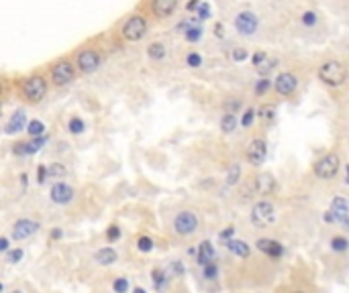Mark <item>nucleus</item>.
Instances as JSON below:
<instances>
[{
    "label": "nucleus",
    "mask_w": 349,
    "mask_h": 293,
    "mask_svg": "<svg viewBox=\"0 0 349 293\" xmlns=\"http://www.w3.org/2000/svg\"><path fill=\"white\" fill-rule=\"evenodd\" d=\"M202 37V31L198 29V27H186V41H190V43H194V41H198Z\"/></svg>",
    "instance_id": "obj_31"
},
{
    "label": "nucleus",
    "mask_w": 349,
    "mask_h": 293,
    "mask_svg": "<svg viewBox=\"0 0 349 293\" xmlns=\"http://www.w3.org/2000/svg\"><path fill=\"white\" fill-rule=\"evenodd\" d=\"M302 22H304L307 27L317 25V14H315V12H304V14H302Z\"/></svg>",
    "instance_id": "obj_39"
},
{
    "label": "nucleus",
    "mask_w": 349,
    "mask_h": 293,
    "mask_svg": "<svg viewBox=\"0 0 349 293\" xmlns=\"http://www.w3.org/2000/svg\"><path fill=\"white\" fill-rule=\"evenodd\" d=\"M70 130H72L74 134H80V132L84 130V120H80V118H72V120H70Z\"/></svg>",
    "instance_id": "obj_36"
},
{
    "label": "nucleus",
    "mask_w": 349,
    "mask_h": 293,
    "mask_svg": "<svg viewBox=\"0 0 349 293\" xmlns=\"http://www.w3.org/2000/svg\"><path fill=\"white\" fill-rule=\"evenodd\" d=\"M202 267H204V279L212 281L216 275H219V269H216L214 263H208V265H202Z\"/></svg>",
    "instance_id": "obj_33"
},
{
    "label": "nucleus",
    "mask_w": 349,
    "mask_h": 293,
    "mask_svg": "<svg viewBox=\"0 0 349 293\" xmlns=\"http://www.w3.org/2000/svg\"><path fill=\"white\" fill-rule=\"evenodd\" d=\"M43 130H45V126H43V122H39V120H31L29 126H27V132L31 134V137H39V134H43Z\"/></svg>",
    "instance_id": "obj_29"
},
{
    "label": "nucleus",
    "mask_w": 349,
    "mask_h": 293,
    "mask_svg": "<svg viewBox=\"0 0 349 293\" xmlns=\"http://www.w3.org/2000/svg\"><path fill=\"white\" fill-rule=\"evenodd\" d=\"M51 199L55 201V204H70V201L74 199V190L70 186H65V184H55L51 188Z\"/></svg>",
    "instance_id": "obj_14"
},
{
    "label": "nucleus",
    "mask_w": 349,
    "mask_h": 293,
    "mask_svg": "<svg viewBox=\"0 0 349 293\" xmlns=\"http://www.w3.org/2000/svg\"><path fill=\"white\" fill-rule=\"evenodd\" d=\"M151 279H154L156 289H164V285H166V281L170 277L166 275V271H162V269H154V271H151Z\"/></svg>",
    "instance_id": "obj_24"
},
{
    "label": "nucleus",
    "mask_w": 349,
    "mask_h": 293,
    "mask_svg": "<svg viewBox=\"0 0 349 293\" xmlns=\"http://www.w3.org/2000/svg\"><path fill=\"white\" fill-rule=\"evenodd\" d=\"M182 273H184V269H182V263H178V261L174 263V265H172V267L168 269V271H166V275H168V277H172V275H176V277H180Z\"/></svg>",
    "instance_id": "obj_35"
},
{
    "label": "nucleus",
    "mask_w": 349,
    "mask_h": 293,
    "mask_svg": "<svg viewBox=\"0 0 349 293\" xmlns=\"http://www.w3.org/2000/svg\"><path fill=\"white\" fill-rule=\"evenodd\" d=\"M23 259V249H14V251H8V261L10 263H18Z\"/></svg>",
    "instance_id": "obj_41"
},
{
    "label": "nucleus",
    "mask_w": 349,
    "mask_h": 293,
    "mask_svg": "<svg viewBox=\"0 0 349 293\" xmlns=\"http://www.w3.org/2000/svg\"><path fill=\"white\" fill-rule=\"evenodd\" d=\"M51 238H53V240H55V238H61V230H53V232H51Z\"/></svg>",
    "instance_id": "obj_53"
},
{
    "label": "nucleus",
    "mask_w": 349,
    "mask_h": 293,
    "mask_svg": "<svg viewBox=\"0 0 349 293\" xmlns=\"http://www.w3.org/2000/svg\"><path fill=\"white\" fill-rule=\"evenodd\" d=\"M25 124H27V114H25V110H16L14 114L10 116L8 124H6V132H8V134H16V132H20V130L25 128Z\"/></svg>",
    "instance_id": "obj_17"
},
{
    "label": "nucleus",
    "mask_w": 349,
    "mask_h": 293,
    "mask_svg": "<svg viewBox=\"0 0 349 293\" xmlns=\"http://www.w3.org/2000/svg\"><path fill=\"white\" fill-rule=\"evenodd\" d=\"M186 63H188L190 67H198V65L202 63V57H200L198 53H190V55L186 57Z\"/></svg>",
    "instance_id": "obj_38"
},
{
    "label": "nucleus",
    "mask_w": 349,
    "mask_h": 293,
    "mask_svg": "<svg viewBox=\"0 0 349 293\" xmlns=\"http://www.w3.org/2000/svg\"><path fill=\"white\" fill-rule=\"evenodd\" d=\"M227 246H229V251L237 257H247L249 255V244L243 242V240H227Z\"/></svg>",
    "instance_id": "obj_21"
},
{
    "label": "nucleus",
    "mask_w": 349,
    "mask_h": 293,
    "mask_svg": "<svg viewBox=\"0 0 349 293\" xmlns=\"http://www.w3.org/2000/svg\"><path fill=\"white\" fill-rule=\"evenodd\" d=\"M198 4H200V0H192V2L188 4V10H196V8H198Z\"/></svg>",
    "instance_id": "obj_51"
},
{
    "label": "nucleus",
    "mask_w": 349,
    "mask_h": 293,
    "mask_svg": "<svg viewBox=\"0 0 349 293\" xmlns=\"http://www.w3.org/2000/svg\"><path fill=\"white\" fill-rule=\"evenodd\" d=\"M37 230H39V224H37V222L29 220V218H23V220L14 222V226H12V238H14V240H27V238L33 236Z\"/></svg>",
    "instance_id": "obj_11"
},
{
    "label": "nucleus",
    "mask_w": 349,
    "mask_h": 293,
    "mask_svg": "<svg viewBox=\"0 0 349 293\" xmlns=\"http://www.w3.org/2000/svg\"><path fill=\"white\" fill-rule=\"evenodd\" d=\"M0 291H2V285H0Z\"/></svg>",
    "instance_id": "obj_55"
},
{
    "label": "nucleus",
    "mask_w": 349,
    "mask_h": 293,
    "mask_svg": "<svg viewBox=\"0 0 349 293\" xmlns=\"http://www.w3.org/2000/svg\"><path fill=\"white\" fill-rule=\"evenodd\" d=\"M235 29L241 33V35H253L255 29H257V18L253 12L245 10V12H239L237 18H235Z\"/></svg>",
    "instance_id": "obj_12"
},
{
    "label": "nucleus",
    "mask_w": 349,
    "mask_h": 293,
    "mask_svg": "<svg viewBox=\"0 0 349 293\" xmlns=\"http://www.w3.org/2000/svg\"><path fill=\"white\" fill-rule=\"evenodd\" d=\"M325 222H335V218H333L331 212H327V214H325Z\"/></svg>",
    "instance_id": "obj_52"
},
{
    "label": "nucleus",
    "mask_w": 349,
    "mask_h": 293,
    "mask_svg": "<svg viewBox=\"0 0 349 293\" xmlns=\"http://www.w3.org/2000/svg\"><path fill=\"white\" fill-rule=\"evenodd\" d=\"M274 67H276V61L266 57V59H261V61L257 63V74H259V76H268V74L274 70Z\"/></svg>",
    "instance_id": "obj_25"
},
{
    "label": "nucleus",
    "mask_w": 349,
    "mask_h": 293,
    "mask_svg": "<svg viewBox=\"0 0 349 293\" xmlns=\"http://www.w3.org/2000/svg\"><path fill=\"white\" fill-rule=\"evenodd\" d=\"M266 155H268V145L264 139H253L249 145H247V151H245V157H247V161L251 165H261L266 161Z\"/></svg>",
    "instance_id": "obj_9"
},
{
    "label": "nucleus",
    "mask_w": 349,
    "mask_h": 293,
    "mask_svg": "<svg viewBox=\"0 0 349 293\" xmlns=\"http://www.w3.org/2000/svg\"><path fill=\"white\" fill-rule=\"evenodd\" d=\"M178 6V0H151V8L158 18H168L170 14H174Z\"/></svg>",
    "instance_id": "obj_13"
},
{
    "label": "nucleus",
    "mask_w": 349,
    "mask_h": 293,
    "mask_svg": "<svg viewBox=\"0 0 349 293\" xmlns=\"http://www.w3.org/2000/svg\"><path fill=\"white\" fill-rule=\"evenodd\" d=\"M272 88V82H270V78H266V76H261V80L255 84V94L257 96H264L268 90Z\"/></svg>",
    "instance_id": "obj_27"
},
{
    "label": "nucleus",
    "mask_w": 349,
    "mask_h": 293,
    "mask_svg": "<svg viewBox=\"0 0 349 293\" xmlns=\"http://www.w3.org/2000/svg\"><path fill=\"white\" fill-rule=\"evenodd\" d=\"M274 206H272V201L268 199H261L257 201V204L251 208V222L255 224V226H268V224L274 222Z\"/></svg>",
    "instance_id": "obj_5"
},
{
    "label": "nucleus",
    "mask_w": 349,
    "mask_h": 293,
    "mask_svg": "<svg viewBox=\"0 0 349 293\" xmlns=\"http://www.w3.org/2000/svg\"><path fill=\"white\" fill-rule=\"evenodd\" d=\"M331 214H333L335 222H341L343 226H347V201H345V197L339 195L331 201Z\"/></svg>",
    "instance_id": "obj_16"
},
{
    "label": "nucleus",
    "mask_w": 349,
    "mask_h": 293,
    "mask_svg": "<svg viewBox=\"0 0 349 293\" xmlns=\"http://www.w3.org/2000/svg\"><path fill=\"white\" fill-rule=\"evenodd\" d=\"M147 53H149L151 59L158 61V59H164L166 57V47H164L162 43H151L149 47H147Z\"/></svg>",
    "instance_id": "obj_23"
},
{
    "label": "nucleus",
    "mask_w": 349,
    "mask_h": 293,
    "mask_svg": "<svg viewBox=\"0 0 349 293\" xmlns=\"http://www.w3.org/2000/svg\"><path fill=\"white\" fill-rule=\"evenodd\" d=\"M239 177H241V167L235 163V165H231L229 171H227V184H229V186H235V184L239 182Z\"/></svg>",
    "instance_id": "obj_26"
},
{
    "label": "nucleus",
    "mask_w": 349,
    "mask_h": 293,
    "mask_svg": "<svg viewBox=\"0 0 349 293\" xmlns=\"http://www.w3.org/2000/svg\"><path fill=\"white\" fill-rule=\"evenodd\" d=\"M214 35L219 37V39H223V37H225V29H223V25H216V27H214Z\"/></svg>",
    "instance_id": "obj_48"
},
{
    "label": "nucleus",
    "mask_w": 349,
    "mask_h": 293,
    "mask_svg": "<svg viewBox=\"0 0 349 293\" xmlns=\"http://www.w3.org/2000/svg\"><path fill=\"white\" fill-rule=\"evenodd\" d=\"M255 114H257V112L253 110V108H249L247 112H245V114H243V120H241V124L247 128V126H251V122H253V118H255Z\"/></svg>",
    "instance_id": "obj_37"
},
{
    "label": "nucleus",
    "mask_w": 349,
    "mask_h": 293,
    "mask_svg": "<svg viewBox=\"0 0 349 293\" xmlns=\"http://www.w3.org/2000/svg\"><path fill=\"white\" fill-rule=\"evenodd\" d=\"M0 92H2V82H0Z\"/></svg>",
    "instance_id": "obj_54"
},
{
    "label": "nucleus",
    "mask_w": 349,
    "mask_h": 293,
    "mask_svg": "<svg viewBox=\"0 0 349 293\" xmlns=\"http://www.w3.org/2000/svg\"><path fill=\"white\" fill-rule=\"evenodd\" d=\"M47 175H49V177H57V179H59V177H63V175H65V167H63V165H59V163H53L51 167H47Z\"/></svg>",
    "instance_id": "obj_32"
},
{
    "label": "nucleus",
    "mask_w": 349,
    "mask_h": 293,
    "mask_svg": "<svg viewBox=\"0 0 349 293\" xmlns=\"http://www.w3.org/2000/svg\"><path fill=\"white\" fill-rule=\"evenodd\" d=\"M106 236H108V240H111V242L119 240L121 238V228L119 226H111V228H108V232H106Z\"/></svg>",
    "instance_id": "obj_40"
},
{
    "label": "nucleus",
    "mask_w": 349,
    "mask_h": 293,
    "mask_svg": "<svg viewBox=\"0 0 349 293\" xmlns=\"http://www.w3.org/2000/svg\"><path fill=\"white\" fill-rule=\"evenodd\" d=\"M127 287H129L127 279H117V281L113 283V289H115V291H127Z\"/></svg>",
    "instance_id": "obj_44"
},
{
    "label": "nucleus",
    "mask_w": 349,
    "mask_h": 293,
    "mask_svg": "<svg viewBox=\"0 0 349 293\" xmlns=\"http://www.w3.org/2000/svg\"><path fill=\"white\" fill-rule=\"evenodd\" d=\"M259 116L264 118V120H272L276 116V106L274 104H264L259 108Z\"/></svg>",
    "instance_id": "obj_28"
},
{
    "label": "nucleus",
    "mask_w": 349,
    "mask_h": 293,
    "mask_svg": "<svg viewBox=\"0 0 349 293\" xmlns=\"http://www.w3.org/2000/svg\"><path fill=\"white\" fill-rule=\"evenodd\" d=\"M274 188H276V182H274V177H272L270 173L257 175V179H255V190H257L261 195H270V194L274 192Z\"/></svg>",
    "instance_id": "obj_18"
},
{
    "label": "nucleus",
    "mask_w": 349,
    "mask_h": 293,
    "mask_svg": "<svg viewBox=\"0 0 349 293\" xmlns=\"http://www.w3.org/2000/svg\"><path fill=\"white\" fill-rule=\"evenodd\" d=\"M23 94H25L27 100H31V102H41L43 98H45V94H47V82H45V78L33 76V78H29V80H25V84H23Z\"/></svg>",
    "instance_id": "obj_3"
},
{
    "label": "nucleus",
    "mask_w": 349,
    "mask_h": 293,
    "mask_svg": "<svg viewBox=\"0 0 349 293\" xmlns=\"http://www.w3.org/2000/svg\"><path fill=\"white\" fill-rule=\"evenodd\" d=\"M137 246H139V251L149 253L151 249H154V240L147 238V236H141V238H139V242H137Z\"/></svg>",
    "instance_id": "obj_34"
},
{
    "label": "nucleus",
    "mask_w": 349,
    "mask_h": 293,
    "mask_svg": "<svg viewBox=\"0 0 349 293\" xmlns=\"http://www.w3.org/2000/svg\"><path fill=\"white\" fill-rule=\"evenodd\" d=\"M231 57H233L235 61H243V59L247 57V51H245V49H235V51L231 53Z\"/></svg>",
    "instance_id": "obj_45"
},
{
    "label": "nucleus",
    "mask_w": 349,
    "mask_h": 293,
    "mask_svg": "<svg viewBox=\"0 0 349 293\" xmlns=\"http://www.w3.org/2000/svg\"><path fill=\"white\" fill-rule=\"evenodd\" d=\"M94 261L98 263V265H113L115 261H117V251H113V249H100V251H96V255H94Z\"/></svg>",
    "instance_id": "obj_20"
},
{
    "label": "nucleus",
    "mask_w": 349,
    "mask_h": 293,
    "mask_svg": "<svg viewBox=\"0 0 349 293\" xmlns=\"http://www.w3.org/2000/svg\"><path fill=\"white\" fill-rule=\"evenodd\" d=\"M198 16L200 18H208L210 16V8H208L206 2H202V0H200V4H198Z\"/></svg>",
    "instance_id": "obj_42"
},
{
    "label": "nucleus",
    "mask_w": 349,
    "mask_h": 293,
    "mask_svg": "<svg viewBox=\"0 0 349 293\" xmlns=\"http://www.w3.org/2000/svg\"><path fill=\"white\" fill-rule=\"evenodd\" d=\"M341 167V159L337 153H327L325 157H321V159L317 161L315 165V175L321 177V179H333L337 175Z\"/></svg>",
    "instance_id": "obj_2"
},
{
    "label": "nucleus",
    "mask_w": 349,
    "mask_h": 293,
    "mask_svg": "<svg viewBox=\"0 0 349 293\" xmlns=\"http://www.w3.org/2000/svg\"><path fill=\"white\" fill-rule=\"evenodd\" d=\"M74 65L72 61H57L53 67H51V80L57 84V86H65V84H70L74 80Z\"/></svg>",
    "instance_id": "obj_8"
},
{
    "label": "nucleus",
    "mask_w": 349,
    "mask_h": 293,
    "mask_svg": "<svg viewBox=\"0 0 349 293\" xmlns=\"http://www.w3.org/2000/svg\"><path fill=\"white\" fill-rule=\"evenodd\" d=\"M233 232H235V228H227L221 232V238H229V236H233Z\"/></svg>",
    "instance_id": "obj_50"
},
{
    "label": "nucleus",
    "mask_w": 349,
    "mask_h": 293,
    "mask_svg": "<svg viewBox=\"0 0 349 293\" xmlns=\"http://www.w3.org/2000/svg\"><path fill=\"white\" fill-rule=\"evenodd\" d=\"M147 35V22L143 16L135 14L123 25V37L127 41H141Z\"/></svg>",
    "instance_id": "obj_4"
},
{
    "label": "nucleus",
    "mask_w": 349,
    "mask_h": 293,
    "mask_svg": "<svg viewBox=\"0 0 349 293\" xmlns=\"http://www.w3.org/2000/svg\"><path fill=\"white\" fill-rule=\"evenodd\" d=\"M4 251H8V238L0 236V253H4Z\"/></svg>",
    "instance_id": "obj_47"
},
{
    "label": "nucleus",
    "mask_w": 349,
    "mask_h": 293,
    "mask_svg": "<svg viewBox=\"0 0 349 293\" xmlns=\"http://www.w3.org/2000/svg\"><path fill=\"white\" fill-rule=\"evenodd\" d=\"M100 53L98 51H94V49H84V51H80V55H78V59H76V65L80 67V72H84V74H94L98 67H100Z\"/></svg>",
    "instance_id": "obj_7"
},
{
    "label": "nucleus",
    "mask_w": 349,
    "mask_h": 293,
    "mask_svg": "<svg viewBox=\"0 0 349 293\" xmlns=\"http://www.w3.org/2000/svg\"><path fill=\"white\" fill-rule=\"evenodd\" d=\"M331 249L337 251V253H343V251L347 249V238H345V236H335V238L331 240Z\"/></svg>",
    "instance_id": "obj_30"
},
{
    "label": "nucleus",
    "mask_w": 349,
    "mask_h": 293,
    "mask_svg": "<svg viewBox=\"0 0 349 293\" xmlns=\"http://www.w3.org/2000/svg\"><path fill=\"white\" fill-rule=\"evenodd\" d=\"M257 249L261 253H266L268 257H272V259H278V257H282V253H284V246H282L278 240H270V238H259Z\"/></svg>",
    "instance_id": "obj_15"
},
{
    "label": "nucleus",
    "mask_w": 349,
    "mask_h": 293,
    "mask_svg": "<svg viewBox=\"0 0 349 293\" xmlns=\"http://www.w3.org/2000/svg\"><path fill=\"white\" fill-rule=\"evenodd\" d=\"M239 108H241V102H239V100H235V102H229V104H227V110H229V112L233 110V114H235V110H239Z\"/></svg>",
    "instance_id": "obj_46"
},
{
    "label": "nucleus",
    "mask_w": 349,
    "mask_h": 293,
    "mask_svg": "<svg viewBox=\"0 0 349 293\" xmlns=\"http://www.w3.org/2000/svg\"><path fill=\"white\" fill-rule=\"evenodd\" d=\"M47 179V167H43V165H39L37 167V182L39 184H43Z\"/></svg>",
    "instance_id": "obj_43"
},
{
    "label": "nucleus",
    "mask_w": 349,
    "mask_h": 293,
    "mask_svg": "<svg viewBox=\"0 0 349 293\" xmlns=\"http://www.w3.org/2000/svg\"><path fill=\"white\" fill-rule=\"evenodd\" d=\"M319 80L327 86H343L345 80H347V67L337 61V59H331V61H325L321 67H319Z\"/></svg>",
    "instance_id": "obj_1"
},
{
    "label": "nucleus",
    "mask_w": 349,
    "mask_h": 293,
    "mask_svg": "<svg viewBox=\"0 0 349 293\" xmlns=\"http://www.w3.org/2000/svg\"><path fill=\"white\" fill-rule=\"evenodd\" d=\"M274 86H276V92H278L280 96H290V94H294V92H296V88H298V80H296V76H294V74L284 72V74H280V76L276 78Z\"/></svg>",
    "instance_id": "obj_10"
},
{
    "label": "nucleus",
    "mask_w": 349,
    "mask_h": 293,
    "mask_svg": "<svg viewBox=\"0 0 349 293\" xmlns=\"http://www.w3.org/2000/svg\"><path fill=\"white\" fill-rule=\"evenodd\" d=\"M266 57H268L266 53H255V55H253V65H257L261 59H266Z\"/></svg>",
    "instance_id": "obj_49"
},
{
    "label": "nucleus",
    "mask_w": 349,
    "mask_h": 293,
    "mask_svg": "<svg viewBox=\"0 0 349 293\" xmlns=\"http://www.w3.org/2000/svg\"><path fill=\"white\" fill-rule=\"evenodd\" d=\"M235 128H237V116L233 114V112H227V114L221 118V130L229 134V132H233Z\"/></svg>",
    "instance_id": "obj_22"
},
{
    "label": "nucleus",
    "mask_w": 349,
    "mask_h": 293,
    "mask_svg": "<svg viewBox=\"0 0 349 293\" xmlns=\"http://www.w3.org/2000/svg\"><path fill=\"white\" fill-rule=\"evenodd\" d=\"M198 263L200 265H208V263H214V249H212V244L208 240H204L200 244V249H198Z\"/></svg>",
    "instance_id": "obj_19"
},
{
    "label": "nucleus",
    "mask_w": 349,
    "mask_h": 293,
    "mask_svg": "<svg viewBox=\"0 0 349 293\" xmlns=\"http://www.w3.org/2000/svg\"><path fill=\"white\" fill-rule=\"evenodd\" d=\"M174 230L180 236H190L198 230V218H196L194 212H180L174 218Z\"/></svg>",
    "instance_id": "obj_6"
}]
</instances>
